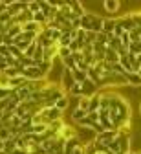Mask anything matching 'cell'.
<instances>
[{"label":"cell","instance_id":"4316f807","mask_svg":"<svg viewBox=\"0 0 141 154\" xmlns=\"http://www.w3.org/2000/svg\"><path fill=\"white\" fill-rule=\"evenodd\" d=\"M4 143V152H8V154H11L15 149H17V143H15V140H8V141H2Z\"/></svg>","mask_w":141,"mask_h":154},{"label":"cell","instance_id":"4dcf8cb0","mask_svg":"<svg viewBox=\"0 0 141 154\" xmlns=\"http://www.w3.org/2000/svg\"><path fill=\"white\" fill-rule=\"evenodd\" d=\"M2 73L8 77V79H13V77H18V75H20V72H18L17 68H8V70H6V72H2Z\"/></svg>","mask_w":141,"mask_h":154},{"label":"cell","instance_id":"ee69618b","mask_svg":"<svg viewBox=\"0 0 141 154\" xmlns=\"http://www.w3.org/2000/svg\"><path fill=\"white\" fill-rule=\"evenodd\" d=\"M139 112H141V106H139Z\"/></svg>","mask_w":141,"mask_h":154},{"label":"cell","instance_id":"7402d4cb","mask_svg":"<svg viewBox=\"0 0 141 154\" xmlns=\"http://www.w3.org/2000/svg\"><path fill=\"white\" fill-rule=\"evenodd\" d=\"M99 103H101V97H99V92H97L95 95L90 97V108H88V112H97L99 110Z\"/></svg>","mask_w":141,"mask_h":154},{"label":"cell","instance_id":"d590c367","mask_svg":"<svg viewBox=\"0 0 141 154\" xmlns=\"http://www.w3.org/2000/svg\"><path fill=\"white\" fill-rule=\"evenodd\" d=\"M13 92V88H0V101H2V99H6L8 97V95Z\"/></svg>","mask_w":141,"mask_h":154},{"label":"cell","instance_id":"f1b7e54d","mask_svg":"<svg viewBox=\"0 0 141 154\" xmlns=\"http://www.w3.org/2000/svg\"><path fill=\"white\" fill-rule=\"evenodd\" d=\"M84 116H86V112H83L81 108H75V110H73V114H72V119H73L75 123H79L81 119L84 118Z\"/></svg>","mask_w":141,"mask_h":154},{"label":"cell","instance_id":"b9f144b4","mask_svg":"<svg viewBox=\"0 0 141 154\" xmlns=\"http://www.w3.org/2000/svg\"><path fill=\"white\" fill-rule=\"evenodd\" d=\"M0 154H8V152H4V150H0Z\"/></svg>","mask_w":141,"mask_h":154},{"label":"cell","instance_id":"ac0fdd59","mask_svg":"<svg viewBox=\"0 0 141 154\" xmlns=\"http://www.w3.org/2000/svg\"><path fill=\"white\" fill-rule=\"evenodd\" d=\"M121 68H123L127 73H132V66H130V59H128V53L127 55H121L119 57V63H117Z\"/></svg>","mask_w":141,"mask_h":154},{"label":"cell","instance_id":"5b68a950","mask_svg":"<svg viewBox=\"0 0 141 154\" xmlns=\"http://www.w3.org/2000/svg\"><path fill=\"white\" fill-rule=\"evenodd\" d=\"M60 88H63L66 94L70 92V88L75 85V79H73V75H72V72L70 70H66V68H63V75H60Z\"/></svg>","mask_w":141,"mask_h":154},{"label":"cell","instance_id":"7bdbcfd3","mask_svg":"<svg viewBox=\"0 0 141 154\" xmlns=\"http://www.w3.org/2000/svg\"><path fill=\"white\" fill-rule=\"evenodd\" d=\"M130 154H141V152H130Z\"/></svg>","mask_w":141,"mask_h":154},{"label":"cell","instance_id":"7a4b0ae2","mask_svg":"<svg viewBox=\"0 0 141 154\" xmlns=\"http://www.w3.org/2000/svg\"><path fill=\"white\" fill-rule=\"evenodd\" d=\"M38 116L42 118V123H46V125H51V123H55L59 119H63V112L57 110L55 106H44L38 112Z\"/></svg>","mask_w":141,"mask_h":154},{"label":"cell","instance_id":"603a6c76","mask_svg":"<svg viewBox=\"0 0 141 154\" xmlns=\"http://www.w3.org/2000/svg\"><path fill=\"white\" fill-rule=\"evenodd\" d=\"M72 75H73V79H75V83H84L86 79H88V77H86V72H81V70H72Z\"/></svg>","mask_w":141,"mask_h":154},{"label":"cell","instance_id":"8d00e7d4","mask_svg":"<svg viewBox=\"0 0 141 154\" xmlns=\"http://www.w3.org/2000/svg\"><path fill=\"white\" fill-rule=\"evenodd\" d=\"M8 70V63H6V59H4V57H0V73H2V72H6Z\"/></svg>","mask_w":141,"mask_h":154},{"label":"cell","instance_id":"ab89813d","mask_svg":"<svg viewBox=\"0 0 141 154\" xmlns=\"http://www.w3.org/2000/svg\"><path fill=\"white\" fill-rule=\"evenodd\" d=\"M4 44V33H0V46Z\"/></svg>","mask_w":141,"mask_h":154},{"label":"cell","instance_id":"52a82bcc","mask_svg":"<svg viewBox=\"0 0 141 154\" xmlns=\"http://www.w3.org/2000/svg\"><path fill=\"white\" fill-rule=\"evenodd\" d=\"M115 24L123 29V31H132L134 28H136V24H134V20H132V17L130 15H127V17H121V18H115Z\"/></svg>","mask_w":141,"mask_h":154},{"label":"cell","instance_id":"6da1fadb","mask_svg":"<svg viewBox=\"0 0 141 154\" xmlns=\"http://www.w3.org/2000/svg\"><path fill=\"white\" fill-rule=\"evenodd\" d=\"M101 28H103V17H99V15H95L92 11H86L83 17H81V29L101 33Z\"/></svg>","mask_w":141,"mask_h":154},{"label":"cell","instance_id":"277c9868","mask_svg":"<svg viewBox=\"0 0 141 154\" xmlns=\"http://www.w3.org/2000/svg\"><path fill=\"white\" fill-rule=\"evenodd\" d=\"M115 138H117V132H115V130H103L101 134H95V136H93V141L99 143V145L108 147Z\"/></svg>","mask_w":141,"mask_h":154},{"label":"cell","instance_id":"e0dca14e","mask_svg":"<svg viewBox=\"0 0 141 154\" xmlns=\"http://www.w3.org/2000/svg\"><path fill=\"white\" fill-rule=\"evenodd\" d=\"M15 94H17L18 101H20V103H24V101H29V94H31V92H29L26 86H20V88L15 90Z\"/></svg>","mask_w":141,"mask_h":154},{"label":"cell","instance_id":"f546056e","mask_svg":"<svg viewBox=\"0 0 141 154\" xmlns=\"http://www.w3.org/2000/svg\"><path fill=\"white\" fill-rule=\"evenodd\" d=\"M70 55H72L70 48H59V51H57V57H59L60 61H63V59H68Z\"/></svg>","mask_w":141,"mask_h":154},{"label":"cell","instance_id":"5bb4252c","mask_svg":"<svg viewBox=\"0 0 141 154\" xmlns=\"http://www.w3.org/2000/svg\"><path fill=\"white\" fill-rule=\"evenodd\" d=\"M103 8L106 9V13H117L121 8V2L119 0H106V2H103Z\"/></svg>","mask_w":141,"mask_h":154},{"label":"cell","instance_id":"cb8c5ba5","mask_svg":"<svg viewBox=\"0 0 141 154\" xmlns=\"http://www.w3.org/2000/svg\"><path fill=\"white\" fill-rule=\"evenodd\" d=\"M77 108H81L83 112L88 114V108H90V97H84V95H81V97H79V103H77Z\"/></svg>","mask_w":141,"mask_h":154},{"label":"cell","instance_id":"1f68e13d","mask_svg":"<svg viewBox=\"0 0 141 154\" xmlns=\"http://www.w3.org/2000/svg\"><path fill=\"white\" fill-rule=\"evenodd\" d=\"M8 140H13L11 138V132H9V128H2V130H0V141H8Z\"/></svg>","mask_w":141,"mask_h":154},{"label":"cell","instance_id":"f35d334b","mask_svg":"<svg viewBox=\"0 0 141 154\" xmlns=\"http://www.w3.org/2000/svg\"><path fill=\"white\" fill-rule=\"evenodd\" d=\"M0 33H6V26L4 24H0Z\"/></svg>","mask_w":141,"mask_h":154},{"label":"cell","instance_id":"9a60e30c","mask_svg":"<svg viewBox=\"0 0 141 154\" xmlns=\"http://www.w3.org/2000/svg\"><path fill=\"white\" fill-rule=\"evenodd\" d=\"M128 59H130L132 73H137V72L141 70V53H139V55H130V53H128Z\"/></svg>","mask_w":141,"mask_h":154},{"label":"cell","instance_id":"d6a6232c","mask_svg":"<svg viewBox=\"0 0 141 154\" xmlns=\"http://www.w3.org/2000/svg\"><path fill=\"white\" fill-rule=\"evenodd\" d=\"M28 9L31 13H38L40 11V2H28Z\"/></svg>","mask_w":141,"mask_h":154},{"label":"cell","instance_id":"4fadbf2b","mask_svg":"<svg viewBox=\"0 0 141 154\" xmlns=\"http://www.w3.org/2000/svg\"><path fill=\"white\" fill-rule=\"evenodd\" d=\"M105 61H106V63H110V64H117V63H119V55H117V51L106 46V51H105Z\"/></svg>","mask_w":141,"mask_h":154},{"label":"cell","instance_id":"d4e9b609","mask_svg":"<svg viewBox=\"0 0 141 154\" xmlns=\"http://www.w3.org/2000/svg\"><path fill=\"white\" fill-rule=\"evenodd\" d=\"M127 51L130 55H139L141 53V42H130L128 48H127Z\"/></svg>","mask_w":141,"mask_h":154},{"label":"cell","instance_id":"2e32d148","mask_svg":"<svg viewBox=\"0 0 141 154\" xmlns=\"http://www.w3.org/2000/svg\"><path fill=\"white\" fill-rule=\"evenodd\" d=\"M128 86H141V75L139 73H127L125 75Z\"/></svg>","mask_w":141,"mask_h":154},{"label":"cell","instance_id":"8992f818","mask_svg":"<svg viewBox=\"0 0 141 154\" xmlns=\"http://www.w3.org/2000/svg\"><path fill=\"white\" fill-rule=\"evenodd\" d=\"M57 136L60 138V140H64V141H70V140H73V138H77V130L72 127V125H63V128H60L59 132H57Z\"/></svg>","mask_w":141,"mask_h":154},{"label":"cell","instance_id":"60d3db41","mask_svg":"<svg viewBox=\"0 0 141 154\" xmlns=\"http://www.w3.org/2000/svg\"><path fill=\"white\" fill-rule=\"evenodd\" d=\"M2 128H4V123H2V121H0V130H2Z\"/></svg>","mask_w":141,"mask_h":154},{"label":"cell","instance_id":"e575fe53","mask_svg":"<svg viewBox=\"0 0 141 154\" xmlns=\"http://www.w3.org/2000/svg\"><path fill=\"white\" fill-rule=\"evenodd\" d=\"M72 59H73L75 66H77L79 63H83V61H84V59H83V55H81V51H73V53H72Z\"/></svg>","mask_w":141,"mask_h":154},{"label":"cell","instance_id":"44dd1931","mask_svg":"<svg viewBox=\"0 0 141 154\" xmlns=\"http://www.w3.org/2000/svg\"><path fill=\"white\" fill-rule=\"evenodd\" d=\"M20 33H22V26H9V28H6V35L8 37H11V38H15V37H18Z\"/></svg>","mask_w":141,"mask_h":154},{"label":"cell","instance_id":"484cf974","mask_svg":"<svg viewBox=\"0 0 141 154\" xmlns=\"http://www.w3.org/2000/svg\"><path fill=\"white\" fill-rule=\"evenodd\" d=\"M68 95H73V97H81V95H83V88H81V85L79 83H75L72 88H70V92H68Z\"/></svg>","mask_w":141,"mask_h":154},{"label":"cell","instance_id":"8fae6325","mask_svg":"<svg viewBox=\"0 0 141 154\" xmlns=\"http://www.w3.org/2000/svg\"><path fill=\"white\" fill-rule=\"evenodd\" d=\"M24 9H28V2H9V6H8V13L11 17L18 15L20 11H24Z\"/></svg>","mask_w":141,"mask_h":154},{"label":"cell","instance_id":"83f0119b","mask_svg":"<svg viewBox=\"0 0 141 154\" xmlns=\"http://www.w3.org/2000/svg\"><path fill=\"white\" fill-rule=\"evenodd\" d=\"M35 50H37V41H35V42H31V44L24 50V53H22V55H24V57H28V59H31L33 53H35Z\"/></svg>","mask_w":141,"mask_h":154},{"label":"cell","instance_id":"3957f363","mask_svg":"<svg viewBox=\"0 0 141 154\" xmlns=\"http://www.w3.org/2000/svg\"><path fill=\"white\" fill-rule=\"evenodd\" d=\"M22 77H24L26 81H44L46 73L40 70L38 66H29V68H24Z\"/></svg>","mask_w":141,"mask_h":154},{"label":"cell","instance_id":"9c48e42d","mask_svg":"<svg viewBox=\"0 0 141 154\" xmlns=\"http://www.w3.org/2000/svg\"><path fill=\"white\" fill-rule=\"evenodd\" d=\"M115 29V18L112 17H103V28H101V33H105L106 37L112 35Z\"/></svg>","mask_w":141,"mask_h":154},{"label":"cell","instance_id":"30bf717a","mask_svg":"<svg viewBox=\"0 0 141 154\" xmlns=\"http://www.w3.org/2000/svg\"><path fill=\"white\" fill-rule=\"evenodd\" d=\"M57 51H59V46L57 44H51V46L44 48V51H42V61L44 63H53V59L57 57Z\"/></svg>","mask_w":141,"mask_h":154},{"label":"cell","instance_id":"ffe728a7","mask_svg":"<svg viewBox=\"0 0 141 154\" xmlns=\"http://www.w3.org/2000/svg\"><path fill=\"white\" fill-rule=\"evenodd\" d=\"M68 105H70V97H68V95H63V97H60L53 106H55L57 110H60V112H64V110L68 108Z\"/></svg>","mask_w":141,"mask_h":154},{"label":"cell","instance_id":"ba28073f","mask_svg":"<svg viewBox=\"0 0 141 154\" xmlns=\"http://www.w3.org/2000/svg\"><path fill=\"white\" fill-rule=\"evenodd\" d=\"M81 88H83V95L84 97H92V95H95L97 94V85L95 83H92L90 79H86L84 83H81Z\"/></svg>","mask_w":141,"mask_h":154},{"label":"cell","instance_id":"74e56055","mask_svg":"<svg viewBox=\"0 0 141 154\" xmlns=\"http://www.w3.org/2000/svg\"><path fill=\"white\" fill-rule=\"evenodd\" d=\"M11 154H28V152H26V150H22V149H15Z\"/></svg>","mask_w":141,"mask_h":154},{"label":"cell","instance_id":"836d02e7","mask_svg":"<svg viewBox=\"0 0 141 154\" xmlns=\"http://www.w3.org/2000/svg\"><path fill=\"white\" fill-rule=\"evenodd\" d=\"M72 154H86V150H84V143H77L75 149L72 150Z\"/></svg>","mask_w":141,"mask_h":154},{"label":"cell","instance_id":"7c38bea8","mask_svg":"<svg viewBox=\"0 0 141 154\" xmlns=\"http://www.w3.org/2000/svg\"><path fill=\"white\" fill-rule=\"evenodd\" d=\"M70 4V9H72V13H73V17H77V18H81L84 13H86V9H84V6L81 4V2H68Z\"/></svg>","mask_w":141,"mask_h":154},{"label":"cell","instance_id":"d6986e66","mask_svg":"<svg viewBox=\"0 0 141 154\" xmlns=\"http://www.w3.org/2000/svg\"><path fill=\"white\" fill-rule=\"evenodd\" d=\"M28 81L24 79L22 75H18V77H13V79H9V86L13 88V90H17V88H20V86H24Z\"/></svg>","mask_w":141,"mask_h":154}]
</instances>
